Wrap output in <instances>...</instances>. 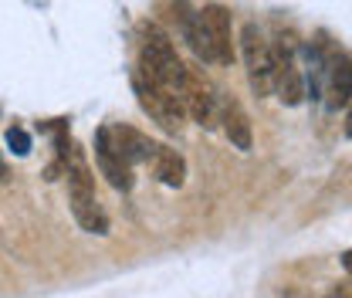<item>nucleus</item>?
<instances>
[{"label":"nucleus","mask_w":352,"mask_h":298,"mask_svg":"<svg viewBox=\"0 0 352 298\" xmlns=\"http://www.w3.org/2000/svg\"><path fill=\"white\" fill-rule=\"evenodd\" d=\"M65 176H68V204H72V213H75L78 227L88 231V234H109V217H105L98 197H95V176L88 170L85 153L78 146L68 149Z\"/></svg>","instance_id":"nucleus-1"},{"label":"nucleus","mask_w":352,"mask_h":298,"mask_svg":"<svg viewBox=\"0 0 352 298\" xmlns=\"http://www.w3.org/2000/svg\"><path fill=\"white\" fill-rule=\"evenodd\" d=\"M139 68L166 85L170 92H176L183 98V85H186V65L179 61L176 54V44L170 41V34L160 28V24H146L142 28V44H139Z\"/></svg>","instance_id":"nucleus-2"},{"label":"nucleus","mask_w":352,"mask_h":298,"mask_svg":"<svg viewBox=\"0 0 352 298\" xmlns=\"http://www.w3.org/2000/svg\"><path fill=\"white\" fill-rule=\"evenodd\" d=\"M132 92H135L142 112L153 123H160L166 132H179L183 129V123H186V105H183V98L176 92H170L166 85H160V82H153L142 68L132 72Z\"/></svg>","instance_id":"nucleus-3"},{"label":"nucleus","mask_w":352,"mask_h":298,"mask_svg":"<svg viewBox=\"0 0 352 298\" xmlns=\"http://www.w3.org/2000/svg\"><path fill=\"white\" fill-rule=\"evenodd\" d=\"M271 88L281 98V105H288V109H298L308 98L302 68L295 61V38L281 34V31L274 34V44H271Z\"/></svg>","instance_id":"nucleus-4"},{"label":"nucleus","mask_w":352,"mask_h":298,"mask_svg":"<svg viewBox=\"0 0 352 298\" xmlns=\"http://www.w3.org/2000/svg\"><path fill=\"white\" fill-rule=\"evenodd\" d=\"M241 58H244L254 95H267L271 92V44L254 21L241 28Z\"/></svg>","instance_id":"nucleus-5"},{"label":"nucleus","mask_w":352,"mask_h":298,"mask_svg":"<svg viewBox=\"0 0 352 298\" xmlns=\"http://www.w3.org/2000/svg\"><path fill=\"white\" fill-rule=\"evenodd\" d=\"M217 102H220V92L204 78V72L186 68V85H183L186 116H190L200 129H214L217 126Z\"/></svg>","instance_id":"nucleus-6"},{"label":"nucleus","mask_w":352,"mask_h":298,"mask_svg":"<svg viewBox=\"0 0 352 298\" xmlns=\"http://www.w3.org/2000/svg\"><path fill=\"white\" fill-rule=\"evenodd\" d=\"M95 163H98L102 176H105L119 193H129L132 190V183H135V176H132V163L119 153V146L112 142L109 126H102L98 132H95Z\"/></svg>","instance_id":"nucleus-7"},{"label":"nucleus","mask_w":352,"mask_h":298,"mask_svg":"<svg viewBox=\"0 0 352 298\" xmlns=\"http://www.w3.org/2000/svg\"><path fill=\"white\" fill-rule=\"evenodd\" d=\"M217 123L227 136V142L241 153H251L254 149V129H251V119L244 112V105L234 98V95H220L217 102Z\"/></svg>","instance_id":"nucleus-8"},{"label":"nucleus","mask_w":352,"mask_h":298,"mask_svg":"<svg viewBox=\"0 0 352 298\" xmlns=\"http://www.w3.org/2000/svg\"><path fill=\"white\" fill-rule=\"evenodd\" d=\"M176 10H179V14H173L176 28H179V38L186 41V47H190L200 61H214V65H217V58H214V44H210L207 24H204V14H200V10H193L186 0H179V3H176Z\"/></svg>","instance_id":"nucleus-9"},{"label":"nucleus","mask_w":352,"mask_h":298,"mask_svg":"<svg viewBox=\"0 0 352 298\" xmlns=\"http://www.w3.org/2000/svg\"><path fill=\"white\" fill-rule=\"evenodd\" d=\"M200 14H204V24H207L210 44H214V58H217V65H234L237 51H234V24H230V10L220 7V3H210V7H204Z\"/></svg>","instance_id":"nucleus-10"},{"label":"nucleus","mask_w":352,"mask_h":298,"mask_svg":"<svg viewBox=\"0 0 352 298\" xmlns=\"http://www.w3.org/2000/svg\"><path fill=\"white\" fill-rule=\"evenodd\" d=\"M325 95L329 109H342L352 102V58L332 54L325 61Z\"/></svg>","instance_id":"nucleus-11"},{"label":"nucleus","mask_w":352,"mask_h":298,"mask_svg":"<svg viewBox=\"0 0 352 298\" xmlns=\"http://www.w3.org/2000/svg\"><path fill=\"white\" fill-rule=\"evenodd\" d=\"M109 136H112V142L119 146V153L129 160L132 167L135 163H149L153 153H156V142L146 132H139L132 126H109Z\"/></svg>","instance_id":"nucleus-12"},{"label":"nucleus","mask_w":352,"mask_h":298,"mask_svg":"<svg viewBox=\"0 0 352 298\" xmlns=\"http://www.w3.org/2000/svg\"><path fill=\"white\" fill-rule=\"evenodd\" d=\"M153 173H156V180L163 183V187H183L186 183V160L170 149V146H156V153H153Z\"/></svg>","instance_id":"nucleus-13"},{"label":"nucleus","mask_w":352,"mask_h":298,"mask_svg":"<svg viewBox=\"0 0 352 298\" xmlns=\"http://www.w3.org/2000/svg\"><path fill=\"white\" fill-rule=\"evenodd\" d=\"M7 146H10V153H14V156H28L34 142H31V136H28V129L10 126V129H7Z\"/></svg>","instance_id":"nucleus-14"},{"label":"nucleus","mask_w":352,"mask_h":298,"mask_svg":"<svg viewBox=\"0 0 352 298\" xmlns=\"http://www.w3.org/2000/svg\"><path fill=\"white\" fill-rule=\"evenodd\" d=\"M10 180V173H7V163H3V156H0V183H7Z\"/></svg>","instance_id":"nucleus-15"},{"label":"nucleus","mask_w":352,"mask_h":298,"mask_svg":"<svg viewBox=\"0 0 352 298\" xmlns=\"http://www.w3.org/2000/svg\"><path fill=\"white\" fill-rule=\"evenodd\" d=\"M342 268L352 275V251H346V255H342Z\"/></svg>","instance_id":"nucleus-16"},{"label":"nucleus","mask_w":352,"mask_h":298,"mask_svg":"<svg viewBox=\"0 0 352 298\" xmlns=\"http://www.w3.org/2000/svg\"><path fill=\"white\" fill-rule=\"evenodd\" d=\"M346 136L352 139V109H349V116H346Z\"/></svg>","instance_id":"nucleus-17"}]
</instances>
